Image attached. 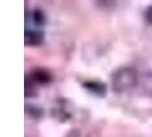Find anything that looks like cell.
<instances>
[{"label": "cell", "mask_w": 152, "mask_h": 137, "mask_svg": "<svg viewBox=\"0 0 152 137\" xmlns=\"http://www.w3.org/2000/svg\"><path fill=\"white\" fill-rule=\"evenodd\" d=\"M138 84V74L134 68L122 66L114 70L111 74V87L115 94L132 91Z\"/></svg>", "instance_id": "cell-1"}, {"label": "cell", "mask_w": 152, "mask_h": 137, "mask_svg": "<svg viewBox=\"0 0 152 137\" xmlns=\"http://www.w3.org/2000/svg\"><path fill=\"white\" fill-rule=\"evenodd\" d=\"M50 114L56 121L66 122L72 117L71 102L65 98H57L50 109Z\"/></svg>", "instance_id": "cell-2"}, {"label": "cell", "mask_w": 152, "mask_h": 137, "mask_svg": "<svg viewBox=\"0 0 152 137\" xmlns=\"http://www.w3.org/2000/svg\"><path fill=\"white\" fill-rule=\"evenodd\" d=\"M45 40V32L41 29H36V28H25L24 32V44L29 47H37L40 46Z\"/></svg>", "instance_id": "cell-3"}, {"label": "cell", "mask_w": 152, "mask_h": 137, "mask_svg": "<svg viewBox=\"0 0 152 137\" xmlns=\"http://www.w3.org/2000/svg\"><path fill=\"white\" fill-rule=\"evenodd\" d=\"M81 86L96 97H105L107 94V84L99 80H85L81 82Z\"/></svg>", "instance_id": "cell-4"}, {"label": "cell", "mask_w": 152, "mask_h": 137, "mask_svg": "<svg viewBox=\"0 0 152 137\" xmlns=\"http://www.w3.org/2000/svg\"><path fill=\"white\" fill-rule=\"evenodd\" d=\"M26 76L30 78L31 80L37 85V86H45L52 82L53 76L52 73L44 68H36L31 71Z\"/></svg>", "instance_id": "cell-5"}, {"label": "cell", "mask_w": 152, "mask_h": 137, "mask_svg": "<svg viewBox=\"0 0 152 137\" xmlns=\"http://www.w3.org/2000/svg\"><path fill=\"white\" fill-rule=\"evenodd\" d=\"M47 22V17L46 14L39 8H36L31 12H26V24L32 23L33 26L29 28H36V29H41Z\"/></svg>", "instance_id": "cell-6"}, {"label": "cell", "mask_w": 152, "mask_h": 137, "mask_svg": "<svg viewBox=\"0 0 152 137\" xmlns=\"http://www.w3.org/2000/svg\"><path fill=\"white\" fill-rule=\"evenodd\" d=\"M25 113L34 120H40L44 117V109L36 104H25Z\"/></svg>", "instance_id": "cell-7"}, {"label": "cell", "mask_w": 152, "mask_h": 137, "mask_svg": "<svg viewBox=\"0 0 152 137\" xmlns=\"http://www.w3.org/2000/svg\"><path fill=\"white\" fill-rule=\"evenodd\" d=\"M38 91H37V85L34 84L28 76H25V97L30 98L37 96Z\"/></svg>", "instance_id": "cell-8"}, {"label": "cell", "mask_w": 152, "mask_h": 137, "mask_svg": "<svg viewBox=\"0 0 152 137\" xmlns=\"http://www.w3.org/2000/svg\"><path fill=\"white\" fill-rule=\"evenodd\" d=\"M145 20L150 25H152V5H150L145 10Z\"/></svg>", "instance_id": "cell-9"}]
</instances>
